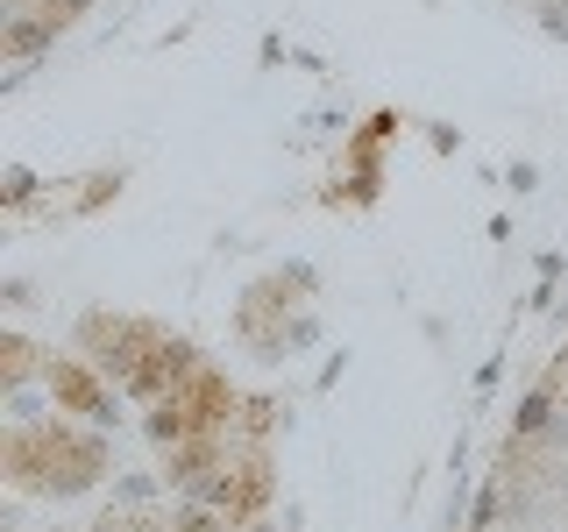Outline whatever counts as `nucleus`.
Listing matches in <instances>:
<instances>
[{
    "mask_svg": "<svg viewBox=\"0 0 568 532\" xmlns=\"http://www.w3.org/2000/svg\"><path fill=\"white\" fill-rule=\"evenodd\" d=\"M185 377H200L192 348L185 341H150V348H142V362L129 369V390H135V398H164V390L178 398V383H185Z\"/></svg>",
    "mask_w": 568,
    "mask_h": 532,
    "instance_id": "nucleus-1",
    "label": "nucleus"
},
{
    "mask_svg": "<svg viewBox=\"0 0 568 532\" xmlns=\"http://www.w3.org/2000/svg\"><path fill=\"white\" fill-rule=\"evenodd\" d=\"M263 497H271V469H263V461H248V469H235V475L221 469V483H213V504H221L227 519H256Z\"/></svg>",
    "mask_w": 568,
    "mask_h": 532,
    "instance_id": "nucleus-2",
    "label": "nucleus"
},
{
    "mask_svg": "<svg viewBox=\"0 0 568 532\" xmlns=\"http://www.w3.org/2000/svg\"><path fill=\"white\" fill-rule=\"evenodd\" d=\"M50 390H58L64 412H85V419H100V412H106V398H100L93 369H79V362H50Z\"/></svg>",
    "mask_w": 568,
    "mask_h": 532,
    "instance_id": "nucleus-3",
    "label": "nucleus"
},
{
    "mask_svg": "<svg viewBox=\"0 0 568 532\" xmlns=\"http://www.w3.org/2000/svg\"><path fill=\"white\" fill-rule=\"evenodd\" d=\"M213 461H221V454H213V440H185V448L171 454V475H206Z\"/></svg>",
    "mask_w": 568,
    "mask_h": 532,
    "instance_id": "nucleus-4",
    "label": "nucleus"
},
{
    "mask_svg": "<svg viewBox=\"0 0 568 532\" xmlns=\"http://www.w3.org/2000/svg\"><path fill=\"white\" fill-rule=\"evenodd\" d=\"M22 377H29V341L14 334V341H8V383H22Z\"/></svg>",
    "mask_w": 568,
    "mask_h": 532,
    "instance_id": "nucleus-5",
    "label": "nucleus"
}]
</instances>
